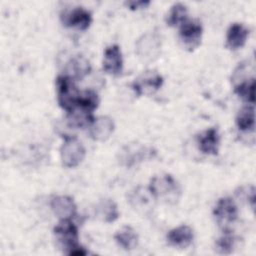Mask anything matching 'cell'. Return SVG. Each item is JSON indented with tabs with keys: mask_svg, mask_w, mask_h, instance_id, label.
Returning a JSON list of instances; mask_svg holds the SVG:
<instances>
[{
	"mask_svg": "<svg viewBox=\"0 0 256 256\" xmlns=\"http://www.w3.org/2000/svg\"><path fill=\"white\" fill-rule=\"evenodd\" d=\"M53 233L59 245L65 250L66 254L79 245L78 228L71 219H60L54 227Z\"/></svg>",
	"mask_w": 256,
	"mask_h": 256,
	"instance_id": "6",
	"label": "cell"
},
{
	"mask_svg": "<svg viewBox=\"0 0 256 256\" xmlns=\"http://www.w3.org/2000/svg\"><path fill=\"white\" fill-rule=\"evenodd\" d=\"M50 206L59 219H72L77 212V206L73 198L67 195L54 196L51 199Z\"/></svg>",
	"mask_w": 256,
	"mask_h": 256,
	"instance_id": "13",
	"label": "cell"
},
{
	"mask_svg": "<svg viewBox=\"0 0 256 256\" xmlns=\"http://www.w3.org/2000/svg\"><path fill=\"white\" fill-rule=\"evenodd\" d=\"M188 19V9L183 3H175L171 6L167 17L166 24L170 27L180 26L184 21Z\"/></svg>",
	"mask_w": 256,
	"mask_h": 256,
	"instance_id": "23",
	"label": "cell"
},
{
	"mask_svg": "<svg viewBox=\"0 0 256 256\" xmlns=\"http://www.w3.org/2000/svg\"><path fill=\"white\" fill-rule=\"evenodd\" d=\"M203 27L198 20L187 19L179 26V38L183 47L193 51L201 44Z\"/></svg>",
	"mask_w": 256,
	"mask_h": 256,
	"instance_id": "7",
	"label": "cell"
},
{
	"mask_svg": "<svg viewBox=\"0 0 256 256\" xmlns=\"http://www.w3.org/2000/svg\"><path fill=\"white\" fill-rule=\"evenodd\" d=\"M248 35V28L241 23H233L226 33V46L230 50H238L245 45Z\"/></svg>",
	"mask_w": 256,
	"mask_h": 256,
	"instance_id": "16",
	"label": "cell"
},
{
	"mask_svg": "<svg viewBox=\"0 0 256 256\" xmlns=\"http://www.w3.org/2000/svg\"><path fill=\"white\" fill-rule=\"evenodd\" d=\"M61 22L66 27L85 31L92 23V14L81 6L74 7L61 13Z\"/></svg>",
	"mask_w": 256,
	"mask_h": 256,
	"instance_id": "10",
	"label": "cell"
},
{
	"mask_svg": "<svg viewBox=\"0 0 256 256\" xmlns=\"http://www.w3.org/2000/svg\"><path fill=\"white\" fill-rule=\"evenodd\" d=\"M234 92L244 101L249 104L255 102V78L243 79L234 84Z\"/></svg>",
	"mask_w": 256,
	"mask_h": 256,
	"instance_id": "22",
	"label": "cell"
},
{
	"mask_svg": "<svg viewBox=\"0 0 256 256\" xmlns=\"http://www.w3.org/2000/svg\"><path fill=\"white\" fill-rule=\"evenodd\" d=\"M99 102V96L94 90H85L80 93L76 106L83 107L93 112L98 107Z\"/></svg>",
	"mask_w": 256,
	"mask_h": 256,
	"instance_id": "24",
	"label": "cell"
},
{
	"mask_svg": "<svg viewBox=\"0 0 256 256\" xmlns=\"http://www.w3.org/2000/svg\"><path fill=\"white\" fill-rule=\"evenodd\" d=\"M199 150L206 155L216 156L220 147V134L217 128L211 127L197 136Z\"/></svg>",
	"mask_w": 256,
	"mask_h": 256,
	"instance_id": "12",
	"label": "cell"
},
{
	"mask_svg": "<svg viewBox=\"0 0 256 256\" xmlns=\"http://www.w3.org/2000/svg\"><path fill=\"white\" fill-rule=\"evenodd\" d=\"M86 150L81 141L75 136H65L60 148V159L62 165L67 168L77 167L84 160Z\"/></svg>",
	"mask_w": 256,
	"mask_h": 256,
	"instance_id": "3",
	"label": "cell"
},
{
	"mask_svg": "<svg viewBox=\"0 0 256 256\" xmlns=\"http://www.w3.org/2000/svg\"><path fill=\"white\" fill-rule=\"evenodd\" d=\"M148 191L152 198L167 204H175L181 196V187L178 181L168 173L155 175L151 178Z\"/></svg>",
	"mask_w": 256,
	"mask_h": 256,
	"instance_id": "1",
	"label": "cell"
},
{
	"mask_svg": "<svg viewBox=\"0 0 256 256\" xmlns=\"http://www.w3.org/2000/svg\"><path fill=\"white\" fill-rule=\"evenodd\" d=\"M163 77L156 71L148 70L139 75L131 84L137 96L151 95L158 91L163 85Z\"/></svg>",
	"mask_w": 256,
	"mask_h": 256,
	"instance_id": "9",
	"label": "cell"
},
{
	"mask_svg": "<svg viewBox=\"0 0 256 256\" xmlns=\"http://www.w3.org/2000/svg\"><path fill=\"white\" fill-rule=\"evenodd\" d=\"M87 254H88V251H87L84 247L78 245V246H76L74 249H72V250L69 252L68 255H72V256H84V255H87Z\"/></svg>",
	"mask_w": 256,
	"mask_h": 256,
	"instance_id": "27",
	"label": "cell"
},
{
	"mask_svg": "<svg viewBox=\"0 0 256 256\" xmlns=\"http://www.w3.org/2000/svg\"><path fill=\"white\" fill-rule=\"evenodd\" d=\"M95 215L98 219L106 223H112L119 218L117 204L112 199H102L96 204Z\"/></svg>",
	"mask_w": 256,
	"mask_h": 256,
	"instance_id": "19",
	"label": "cell"
},
{
	"mask_svg": "<svg viewBox=\"0 0 256 256\" xmlns=\"http://www.w3.org/2000/svg\"><path fill=\"white\" fill-rule=\"evenodd\" d=\"M67 76L73 78L75 81L83 79L91 72V64L87 58L82 55L72 57L67 63Z\"/></svg>",
	"mask_w": 256,
	"mask_h": 256,
	"instance_id": "18",
	"label": "cell"
},
{
	"mask_svg": "<svg viewBox=\"0 0 256 256\" xmlns=\"http://www.w3.org/2000/svg\"><path fill=\"white\" fill-rule=\"evenodd\" d=\"M231 231H225L224 234L216 240L215 249L219 254H230L235 247V237L230 233Z\"/></svg>",
	"mask_w": 256,
	"mask_h": 256,
	"instance_id": "25",
	"label": "cell"
},
{
	"mask_svg": "<svg viewBox=\"0 0 256 256\" xmlns=\"http://www.w3.org/2000/svg\"><path fill=\"white\" fill-rule=\"evenodd\" d=\"M236 125L242 132H253L255 128V112L253 104H248L238 112L236 116Z\"/></svg>",
	"mask_w": 256,
	"mask_h": 256,
	"instance_id": "20",
	"label": "cell"
},
{
	"mask_svg": "<svg viewBox=\"0 0 256 256\" xmlns=\"http://www.w3.org/2000/svg\"><path fill=\"white\" fill-rule=\"evenodd\" d=\"M116 243L124 250H132L138 244V235L131 226H123L114 235Z\"/></svg>",
	"mask_w": 256,
	"mask_h": 256,
	"instance_id": "21",
	"label": "cell"
},
{
	"mask_svg": "<svg viewBox=\"0 0 256 256\" xmlns=\"http://www.w3.org/2000/svg\"><path fill=\"white\" fill-rule=\"evenodd\" d=\"M115 130V123L109 116H99L90 126V136L95 141H106Z\"/></svg>",
	"mask_w": 256,
	"mask_h": 256,
	"instance_id": "14",
	"label": "cell"
},
{
	"mask_svg": "<svg viewBox=\"0 0 256 256\" xmlns=\"http://www.w3.org/2000/svg\"><path fill=\"white\" fill-rule=\"evenodd\" d=\"M213 216L223 232L230 231L231 225L235 223L238 217L236 203L231 197H221L213 209Z\"/></svg>",
	"mask_w": 256,
	"mask_h": 256,
	"instance_id": "4",
	"label": "cell"
},
{
	"mask_svg": "<svg viewBox=\"0 0 256 256\" xmlns=\"http://www.w3.org/2000/svg\"><path fill=\"white\" fill-rule=\"evenodd\" d=\"M194 239V232L188 225H180L171 229L167 234V241L171 246L177 248L188 247Z\"/></svg>",
	"mask_w": 256,
	"mask_h": 256,
	"instance_id": "15",
	"label": "cell"
},
{
	"mask_svg": "<svg viewBox=\"0 0 256 256\" xmlns=\"http://www.w3.org/2000/svg\"><path fill=\"white\" fill-rule=\"evenodd\" d=\"M150 4V1H145V0H138V1H128L125 2V5L130 9V10H138L142 8H146Z\"/></svg>",
	"mask_w": 256,
	"mask_h": 256,
	"instance_id": "26",
	"label": "cell"
},
{
	"mask_svg": "<svg viewBox=\"0 0 256 256\" xmlns=\"http://www.w3.org/2000/svg\"><path fill=\"white\" fill-rule=\"evenodd\" d=\"M93 112L80 106H76L70 112H67V125L73 129H83L90 127L94 121Z\"/></svg>",
	"mask_w": 256,
	"mask_h": 256,
	"instance_id": "17",
	"label": "cell"
},
{
	"mask_svg": "<svg viewBox=\"0 0 256 256\" xmlns=\"http://www.w3.org/2000/svg\"><path fill=\"white\" fill-rule=\"evenodd\" d=\"M56 88L59 106L66 112L73 110L81 93L75 84V80L67 75H59L56 78Z\"/></svg>",
	"mask_w": 256,
	"mask_h": 256,
	"instance_id": "2",
	"label": "cell"
},
{
	"mask_svg": "<svg viewBox=\"0 0 256 256\" xmlns=\"http://www.w3.org/2000/svg\"><path fill=\"white\" fill-rule=\"evenodd\" d=\"M103 70L112 76H118L123 70V57L117 44L108 46L104 51Z\"/></svg>",
	"mask_w": 256,
	"mask_h": 256,
	"instance_id": "11",
	"label": "cell"
},
{
	"mask_svg": "<svg viewBox=\"0 0 256 256\" xmlns=\"http://www.w3.org/2000/svg\"><path fill=\"white\" fill-rule=\"evenodd\" d=\"M137 55L144 61H153L161 50V37L155 32L143 34L135 44Z\"/></svg>",
	"mask_w": 256,
	"mask_h": 256,
	"instance_id": "8",
	"label": "cell"
},
{
	"mask_svg": "<svg viewBox=\"0 0 256 256\" xmlns=\"http://www.w3.org/2000/svg\"><path fill=\"white\" fill-rule=\"evenodd\" d=\"M156 151L139 143L127 144L119 152V163L125 167H133L145 160L154 158Z\"/></svg>",
	"mask_w": 256,
	"mask_h": 256,
	"instance_id": "5",
	"label": "cell"
}]
</instances>
